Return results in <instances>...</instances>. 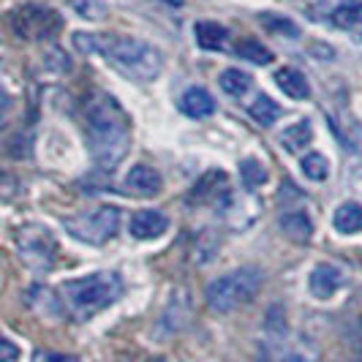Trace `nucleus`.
Returning a JSON list of instances; mask_svg holds the SVG:
<instances>
[{
  "instance_id": "nucleus-1",
  "label": "nucleus",
  "mask_w": 362,
  "mask_h": 362,
  "mask_svg": "<svg viewBox=\"0 0 362 362\" xmlns=\"http://www.w3.org/2000/svg\"><path fill=\"white\" fill-rule=\"evenodd\" d=\"M85 134L95 163L104 169L117 166L128 153V117L109 93H93L82 109Z\"/></svg>"
},
{
  "instance_id": "nucleus-2",
  "label": "nucleus",
  "mask_w": 362,
  "mask_h": 362,
  "mask_svg": "<svg viewBox=\"0 0 362 362\" xmlns=\"http://www.w3.org/2000/svg\"><path fill=\"white\" fill-rule=\"evenodd\" d=\"M74 44L82 52H98L109 57L120 71L128 76L150 82L163 69V54L139 38H112V36H90V33H74Z\"/></svg>"
},
{
  "instance_id": "nucleus-3",
  "label": "nucleus",
  "mask_w": 362,
  "mask_h": 362,
  "mask_svg": "<svg viewBox=\"0 0 362 362\" xmlns=\"http://www.w3.org/2000/svg\"><path fill=\"white\" fill-rule=\"evenodd\" d=\"M123 294V281L117 272H93L85 278H74L60 286V297L66 308L71 310L76 322H88L95 313L109 308Z\"/></svg>"
},
{
  "instance_id": "nucleus-4",
  "label": "nucleus",
  "mask_w": 362,
  "mask_h": 362,
  "mask_svg": "<svg viewBox=\"0 0 362 362\" xmlns=\"http://www.w3.org/2000/svg\"><path fill=\"white\" fill-rule=\"evenodd\" d=\"M262 289V270L259 267H240V270L221 275L207 284L204 297L216 313H229L245 303H251Z\"/></svg>"
},
{
  "instance_id": "nucleus-5",
  "label": "nucleus",
  "mask_w": 362,
  "mask_h": 362,
  "mask_svg": "<svg viewBox=\"0 0 362 362\" xmlns=\"http://www.w3.org/2000/svg\"><path fill=\"white\" fill-rule=\"evenodd\" d=\"M14 243H17L19 259L25 262V267H30L33 272L52 270L54 259H57V240L44 223L19 226Z\"/></svg>"
},
{
  "instance_id": "nucleus-6",
  "label": "nucleus",
  "mask_w": 362,
  "mask_h": 362,
  "mask_svg": "<svg viewBox=\"0 0 362 362\" xmlns=\"http://www.w3.org/2000/svg\"><path fill=\"white\" fill-rule=\"evenodd\" d=\"M63 226L79 243L104 245L107 240L115 237L117 226H120V210L112 207V204H104V207H98L93 213H79V216L63 218Z\"/></svg>"
},
{
  "instance_id": "nucleus-7",
  "label": "nucleus",
  "mask_w": 362,
  "mask_h": 362,
  "mask_svg": "<svg viewBox=\"0 0 362 362\" xmlns=\"http://www.w3.org/2000/svg\"><path fill=\"white\" fill-rule=\"evenodd\" d=\"M60 28H63L60 14L47 6L28 3L11 14V30L22 41H52L60 33Z\"/></svg>"
},
{
  "instance_id": "nucleus-8",
  "label": "nucleus",
  "mask_w": 362,
  "mask_h": 362,
  "mask_svg": "<svg viewBox=\"0 0 362 362\" xmlns=\"http://www.w3.org/2000/svg\"><path fill=\"white\" fill-rule=\"evenodd\" d=\"M259 362H319V349L308 338L291 341L286 335H281V338H270L262 346Z\"/></svg>"
},
{
  "instance_id": "nucleus-9",
  "label": "nucleus",
  "mask_w": 362,
  "mask_h": 362,
  "mask_svg": "<svg viewBox=\"0 0 362 362\" xmlns=\"http://www.w3.org/2000/svg\"><path fill=\"white\" fill-rule=\"evenodd\" d=\"M232 199V191L226 185V175L221 169H213L202 177L191 194H188V202L191 204H218V202H229Z\"/></svg>"
},
{
  "instance_id": "nucleus-10",
  "label": "nucleus",
  "mask_w": 362,
  "mask_h": 362,
  "mask_svg": "<svg viewBox=\"0 0 362 362\" xmlns=\"http://www.w3.org/2000/svg\"><path fill=\"white\" fill-rule=\"evenodd\" d=\"M191 316V294H185L182 289H177L172 294V300L166 303L161 319H158V338L175 335L177 329H182V325Z\"/></svg>"
},
{
  "instance_id": "nucleus-11",
  "label": "nucleus",
  "mask_w": 362,
  "mask_h": 362,
  "mask_svg": "<svg viewBox=\"0 0 362 362\" xmlns=\"http://www.w3.org/2000/svg\"><path fill=\"white\" fill-rule=\"evenodd\" d=\"M344 281H346L344 272L338 270L335 264L322 262V264H316V267L310 270L308 289L316 300H329V297H335L338 291L344 289Z\"/></svg>"
},
{
  "instance_id": "nucleus-12",
  "label": "nucleus",
  "mask_w": 362,
  "mask_h": 362,
  "mask_svg": "<svg viewBox=\"0 0 362 362\" xmlns=\"http://www.w3.org/2000/svg\"><path fill=\"white\" fill-rule=\"evenodd\" d=\"M161 175L153 166H145V163H136L126 175V188L134 197H156L161 191Z\"/></svg>"
},
{
  "instance_id": "nucleus-13",
  "label": "nucleus",
  "mask_w": 362,
  "mask_h": 362,
  "mask_svg": "<svg viewBox=\"0 0 362 362\" xmlns=\"http://www.w3.org/2000/svg\"><path fill=\"white\" fill-rule=\"evenodd\" d=\"M166 226H169V218L158 210H139L136 216H131V223H128L131 235L136 240H156L166 232Z\"/></svg>"
},
{
  "instance_id": "nucleus-14",
  "label": "nucleus",
  "mask_w": 362,
  "mask_h": 362,
  "mask_svg": "<svg viewBox=\"0 0 362 362\" xmlns=\"http://www.w3.org/2000/svg\"><path fill=\"white\" fill-rule=\"evenodd\" d=\"M278 226H281V232L294 240V243H308L310 237H313V223H310V218L303 213V210H291V213H284V216L278 218Z\"/></svg>"
},
{
  "instance_id": "nucleus-15",
  "label": "nucleus",
  "mask_w": 362,
  "mask_h": 362,
  "mask_svg": "<svg viewBox=\"0 0 362 362\" xmlns=\"http://www.w3.org/2000/svg\"><path fill=\"white\" fill-rule=\"evenodd\" d=\"M275 85L286 93L289 98H297V101H303V98L310 95V85H308V79H305V74L291 69V66L275 71Z\"/></svg>"
},
{
  "instance_id": "nucleus-16",
  "label": "nucleus",
  "mask_w": 362,
  "mask_h": 362,
  "mask_svg": "<svg viewBox=\"0 0 362 362\" xmlns=\"http://www.w3.org/2000/svg\"><path fill=\"white\" fill-rule=\"evenodd\" d=\"M180 109L188 117H207L216 112V98L204 88H188L180 98Z\"/></svg>"
},
{
  "instance_id": "nucleus-17",
  "label": "nucleus",
  "mask_w": 362,
  "mask_h": 362,
  "mask_svg": "<svg viewBox=\"0 0 362 362\" xmlns=\"http://www.w3.org/2000/svg\"><path fill=\"white\" fill-rule=\"evenodd\" d=\"M194 33H197V41H199L202 49H226V41H229V30L223 28V25H218V22H197V28H194Z\"/></svg>"
},
{
  "instance_id": "nucleus-18",
  "label": "nucleus",
  "mask_w": 362,
  "mask_h": 362,
  "mask_svg": "<svg viewBox=\"0 0 362 362\" xmlns=\"http://www.w3.org/2000/svg\"><path fill=\"white\" fill-rule=\"evenodd\" d=\"M332 226L341 235H357V232H362V204H357V202L341 204L335 210V216H332Z\"/></svg>"
},
{
  "instance_id": "nucleus-19",
  "label": "nucleus",
  "mask_w": 362,
  "mask_h": 362,
  "mask_svg": "<svg viewBox=\"0 0 362 362\" xmlns=\"http://www.w3.org/2000/svg\"><path fill=\"white\" fill-rule=\"evenodd\" d=\"M310 139H313V128H310L308 120H300V123H294V126H289L281 134V145L286 147L289 153L305 150L310 145Z\"/></svg>"
},
{
  "instance_id": "nucleus-20",
  "label": "nucleus",
  "mask_w": 362,
  "mask_h": 362,
  "mask_svg": "<svg viewBox=\"0 0 362 362\" xmlns=\"http://www.w3.org/2000/svg\"><path fill=\"white\" fill-rule=\"evenodd\" d=\"M235 54L248 60V63H256V66H270L272 63V52L264 44L254 41V38H240L235 47Z\"/></svg>"
},
{
  "instance_id": "nucleus-21",
  "label": "nucleus",
  "mask_w": 362,
  "mask_h": 362,
  "mask_svg": "<svg viewBox=\"0 0 362 362\" xmlns=\"http://www.w3.org/2000/svg\"><path fill=\"white\" fill-rule=\"evenodd\" d=\"M248 112H251V117H254L259 126H275V120L281 117V107L272 101L270 95H256L254 104L248 107Z\"/></svg>"
},
{
  "instance_id": "nucleus-22",
  "label": "nucleus",
  "mask_w": 362,
  "mask_h": 362,
  "mask_svg": "<svg viewBox=\"0 0 362 362\" xmlns=\"http://www.w3.org/2000/svg\"><path fill=\"white\" fill-rule=\"evenodd\" d=\"M332 22L338 28H357V25H362V0H344L332 11Z\"/></svg>"
},
{
  "instance_id": "nucleus-23",
  "label": "nucleus",
  "mask_w": 362,
  "mask_h": 362,
  "mask_svg": "<svg viewBox=\"0 0 362 362\" xmlns=\"http://www.w3.org/2000/svg\"><path fill=\"white\" fill-rule=\"evenodd\" d=\"M218 85H221V90L229 93V95H243V93L251 88V76L245 71H240V69H226V71L221 74V79H218Z\"/></svg>"
},
{
  "instance_id": "nucleus-24",
  "label": "nucleus",
  "mask_w": 362,
  "mask_h": 362,
  "mask_svg": "<svg viewBox=\"0 0 362 362\" xmlns=\"http://www.w3.org/2000/svg\"><path fill=\"white\" fill-rule=\"evenodd\" d=\"M303 172H305V177L313 182H322L327 180V175H329V161H327L322 153H308V156H303Z\"/></svg>"
},
{
  "instance_id": "nucleus-25",
  "label": "nucleus",
  "mask_w": 362,
  "mask_h": 362,
  "mask_svg": "<svg viewBox=\"0 0 362 362\" xmlns=\"http://www.w3.org/2000/svg\"><path fill=\"white\" fill-rule=\"evenodd\" d=\"M240 175H243V182H245V188L248 191H254L259 185H264L267 182V172H264V166L254 158H245V161L240 163Z\"/></svg>"
},
{
  "instance_id": "nucleus-26",
  "label": "nucleus",
  "mask_w": 362,
  "mask_h": 362,
  "mask_svg": "<svg viewBox=\"0 0 362 362\" xmlns=\"http://www.w3.org/2000/svg\"><path fill=\"white\" fill-rule=\"evenodd\" d=\"M262 25L270 30V33H281V36H300V28L291 22L289 17H281V14H262Z\"/></svg>"
},
{
  "instance_id": "nucleus-27",
  "label": "nucleus",
  "mask_w": 362,
  "mask_h": 362,
  "mask_svg": "<svg viewBox=\"0 0 362 362\" xmlns=\"http://www.w3.org/2000/svg\"><path fill=\"white\" fill-rule=\"evenodd\" d=\"M74 11L82 19H101V14L107 11L104 8V0H66Z\"/></svg>"
},
{
  "instance_id": "nucleus-28",
  "label": "nucleus",
  "mask_w": 362,
  "mask_h": 362,
  "mask_svg": "<svg viewBox=\"0 0 362 362\" xmlns=\"http://www.w3.org/2000/svg\"><path fill=\"white\" fill-rule=\"evenodd\" d=\"M33 362H82L74 354H63V351H49V349H36L33 351Z\"/></svg>"
},
{
  "instance_id": "nucleus-29",
  "label": "nucleus",
  "mask_w": 362,
  "mask_h": 362,
  "mask_svg": "<svg viewBox=\"0 0 362 362\" xmlns=\"http://www.w3.org/2000/svg\"><path fill=\"white\" fill-rule=\"evenodd\" d=\"M47 69H52V71H69L71 66H69V57L63 54V49H49L47 52Z\"/></svg>"
},
{
  "instance_id": "nucleus-30",
  "label": "nucleus",
  "mask_w": 362,
  "mask_h": 362,
  "mask_svg": "<svg viewBox=\"0 0 362 362\" xmlns=\"http://www.w3.org/2000/svg\"><path fill=\"white\" fill-rule=\"evenodd\" d=\"M17 357H19V346L14 341H8L0 332V362H17Z\"/></svg>"
},
{
  "instance_id": "nucleus-31",
  "label": "nucleus",
  "mask_w": 362,
  "mask_h": 362,
  "mask_svg": "<svg viewBox=\"0 0 362 362\" xmlns=\"http://www.w3.org/2000/svg\"><path fill=\"white\" fill-rule=\"evenodd\" d=\"M6 188H8V199L17 197L19 191V182L14 175H0V199H6Z\"/></svg>"
},
{
  "instance_id": "nucleus-32",
  "label": "nucleus",
  "mask_w": 362,
  "mask_h": 362,
  "mask_svg": "<svg viewBox=\"0 0 362 362\" xmlns=\"http://www.w3.org/2000/svg\"><path fill=\"white\" fill-rule=\"evenodd\" d=\"M6 112H8V95L0 90V117H3Z\"/></svg>"
},
{
  "instance_id": "nucleus-33",
  "label": "nucleus",
  "mask_w": 362,
  "mask_h": 362,
  "mask_svg": "<svg viewBox=\"0 0 362 362\" xmlns=\"http://www.w3.org/2000/svg\"><path fill=\"white\" fill-rule=\"evenodd\" d=\"M163 3H169V6H182L185 0H163Z\"/></svg>"
},
{
  "instance_id": "nucleus-34",
  "label": "nucleus",
  "mask_w": 362,
  "mask_h": 362,
  "mask_svg": "<svg viewBox=\"0 0 362 362\" xmlns=\"http://www.w3.org/2000/svg\"><path fill=\"white\" fill-rule=\"evenodd\" d=\"M150 362H166V360H163V357H156V360H150Z\"/></svg>"
}]
</instances>
